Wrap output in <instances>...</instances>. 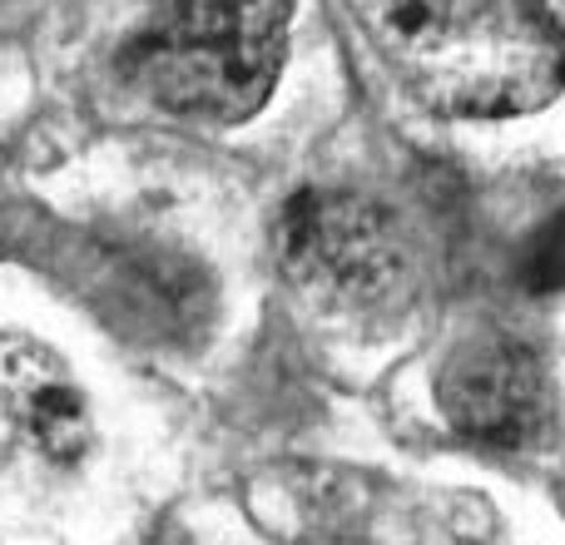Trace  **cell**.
<instances>
[{
  "label": "cell",
  "mask_w": 565,
  "mask_h": 545,
  "mask_svg": "<svg viewBox=\"0 0 565 545\" xmlns=\"http://www.w3.org/2000/svg\"><path fill=\"white\" fill-rule=\"evenodd\" d=\"M292 0H169L154 35L189 45H258L288 50Z\"/></svg>",
  "instance_id": "cell-7"
},
{
  "label": "cell",
  "mask_w": 565,
  "mask_h": 545,
  "mask_svg": "<svg viewBox=\"0 0 565 545\" xmlns=\"http://www.w3.org/2000/svg\"><path fill=\"white\" fill-rule=\"evenodd\" d=\"M521 282H526L536 298H556V292H565V209L531 238L526 264H521Z\"/></svg>",
  "instance_id": "cell-9"
},
{
  "label": "cell",
  "mask_w": 565,
  "mask_h": 545,
  "mask_svg": "<svg viewBox=\"0 0 565 545\" xmlns=\"http://www.w3.org/2000/svg\"><path fill=\"white\" fill-rule=\"evenodd\" d=\"M342 10L402 75H412L457 30V20L471 6L461 0H342Z\"/></svg>",
  "instance_id": "cell-8"
},
{
  "label": "cell",
  "mask_w": 565,
  "mask_h": 545,
  "mask_svg": "<svg viewBox=\"0 0 565 545\" xmlns=\"http://www.w3.org/2000/svg\"><path fill=\"white\" fill-rule=\"evenodd\" d=\"M0 417L50 467H79L95 447V417L65 357L25 332H0Z\"/></svg>",
  "instance_id": "cell-5"
},
{
  "label": "cell",
  "mask_w": 565,
  "mask_h": 545,
  "mask_svg": "<svg viewBox=\"0 0 565 545\" xmlns=\"http://www.w3.org/2000/svg\"><path fill=\"white\" fill-rule=\"evenodd\" d=\"M288 50L258 45H189L149 35L135 50V75L159 109L199 125H244L268 105Z\"/></svg>",
  "instance_id": "cell-4"
},
{
  "label": "cell",
  "mask_w": 565,
  "mask_h": 545,
  "mask_svg": "<svg viewBox=\"0 0 565 545\" xmlns=\"http://www.w3.org/2000/svg\"><path fill=\"white\" fill-rule=\"evenodd\" d=\"M407 79L451 119L536 115L565 95V0H481Z\"/></svg>",
  "instance_id": "cell-1"
},
{
  "label": "cell",
  "mask_w": 565,
  "mask_h": 545,
  "mask_svg": "<svg viewBox=\"0 0 565 545\" xmlns=\"http://www.w3.org/2000/svg\"><path fill=\"white\" fill-rule=\"evenodd\" d=\"M278 264L332 308H377L402 288V244L387 214L348 189H302L278 214Z\"/></svg>",
  "instance_id": "cell-2"
},
{
  "label": "cell",
  "mask_w": 565,
  "mask_h": 545,
  "mask_svg": "<svg viewBox=\"0 0 565 545\" xmlns=\"http://www.w3.org/2000/svg\"><path fill=\"white\" fill-rule=\"evenodd\" d=\"M99 298L115 308L135 338L179 342L194 338L209 318V282L204 268L169 254L159 244H119L99 268Z\"/></svg>",
  "instance_id": "cell-6"
},
{
  "label": "cell",
  "mask_w": 565,
  "mask_h": 545,
  "mask_svg": "<svg viewBox=\"0 0 565 545\" xmlns=\"http://www.w3.org/2000/svg\"><path fill=\"white\" fill-rule=\"evenodd\" d=\"M437 407L467 441L516 451L546 421V367L507 332H471L441 362Z\"/></svg>",
  "instance_id": "cell-3"
}]
</instances>
